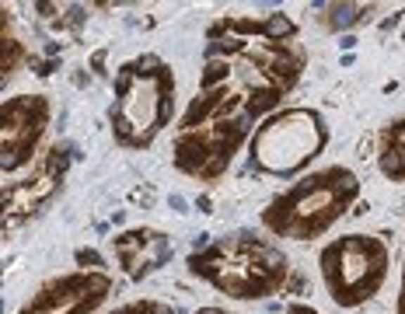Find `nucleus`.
<instances>
[{"label":"nucleus","mask_w":405,"mask_h":314,"mask_svg":"<svg viewBox=\"0 0 405 314\" xmlns=\"http://www.w3.org/2000/svg\"><path fill=\"white\" fill-rule=\"evenodd\" d=\"M381 164H385V171H388V175H402V171H405V150H392Z\"/></svg>","instance_id":"2"},{"label":"nucleus","mask_w":405,"mask_h":314,"mask_svg":"<svg viewBox=\"0 0 405 314\" xmlns=\"http://www.w3.org/2000/svg\"><path fill=\"white\" fill-rule=\"evenodd\" d=\"M262 32H266L269 39H287V35L294 32V25L287 21V14H269L266 25H262Z\"/></svg>","instance_id":"1"},{"label":"nucleus","mask_w":405,"mask_h":314,"mask_svg":"<svg viewBox=\"0 0 405 314\" xmlns=\"http://www.w3.org/2000/svg\"><path fill=\"white\" fill-rule=\"evenodd\" d=\"M353 21V7H339V18H335V25H349Z\"/></svg>","instance_id":"3"}]
</instances>
